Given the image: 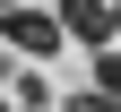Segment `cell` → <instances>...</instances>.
<instances>
[{
  "label": "cell",
  "instance_id": "obj_8",
  "mask_svg": "<svg viewBox=\"0 0 121 112\" xmlns=\"http://www.w3.org/2000/svg\"><path fill=\"white\" fill-rule=\"evenodd\" d=\"M0 112H17V104H0Z\"/></svg>",
  "mask_w": 121,
  "mask_h": 112
},
{
  "label": "cell",
  "instance_id": "obj_7",
  "mask_svg": "<svg viewBox=\"0 0 121 112\" xmlns=\"http://www.w3.org/2000/svg\"><path fill=\"white\" fill-rule=\"evenodd\" d=\"M0 9H26V0H0Z\"/></svg>",
  "mask_w": 121,
  "mask_h": 112
},
{
  "label": "cell",
  "instance_id": "obj_6",
  "mask_svg": "<svg viewBox=\"0 0 121 112\" xmlns=\"http://www.w3.org/2000/svg\"><path fill=\"white\" fill-rule=\"evenodd\" d=\"M112 43H121V0H112Z\"/></svg>",
  "mask_w": 121,
  "mask_h": 112
},
{
  "label": "cell",
  "instance_id": "obj_4",
  "mask_svg": "<svg viewBox=\"0 0 121 112\" xmlns=\"http://www.w3.org/2000/svg\"><path fill=\"white\" fill-rule=\"evenodd\" d=\"M9 95H17V112H43V104H52V86H43V78H17Z\"/></svg>",
  "mask_w": 121,
  "mask_h": 112
},
{
  "label": "cell",
  "instance_id": "obj_5",
  "mask_svg": "<svg viewBox=\"0 0 121 112\" xmlns=\"http://www.w3.org/2000/svg\"><path fill=\"white\" fill-rule=\"evenodd\" d=\"M60 112H121V104H112V95H104V86H86V95H69V104H60Z\"/></svg>",
  "mask_w": 121,
  "mask_h": 112
},
{
  "label": "cell",
  "instance_id": "obj_2",
  "mask_svg": "<svg viewBox=\"0 0 121 112\" xmlns=\"http://www.w3.org/2000/svg\"><path fill=\"white\" fill-rule=\"evenodd\" d=\"M60 35L86 43V52H104L112 43V0H60Z\"/></svg>",
  "mask_w": 121,
  "mask_h": 112
},
{
  "label": "cell",
  "instance_id": "obj_1",
  "mask_svg": "<svg viewBox=\"0 0 121 112\" xmlns=\"http://www.w3.org/2000/svg\"><path fill=\"white\" fill-rule=\"evenodd\" d=\"M0 35L17 43L26 60H43V52H60V43H69V35H60V17H43V9H0Z\"/></svg>",
  "mask_w": 121,
  "mask_h": 112
},
{
  "label": "cell",
  "instance_id": "obj_3",
  "mask_svg": "<svg viewBox=\"0 0 121 112\" xmlns=\"http://www.w3.org/2000/svg\"><path fill=\"white\" fill-rule=\"evenodd\" d=\"M95 86L121 104V43H104V52H95Z\"/></svg>",
  "mask_w": 121,
  "mask_h": 112
}]
</instances>
